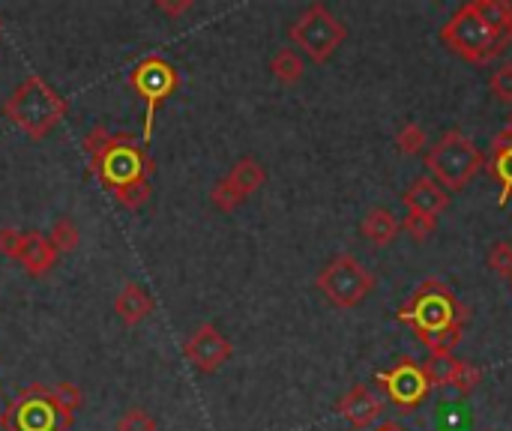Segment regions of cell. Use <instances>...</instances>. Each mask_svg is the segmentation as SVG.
Returning a JSON list of instances; mask_svg holds the SVG:
<instances>
[{"label": "cell", "mask_w": 512, "mask_h": 431, "mask_svg": "<svg viewBox=\"0 0 512 431\" xmlns=\"http://www.w3.org/2000/svg\"><path fill=\"white\" fill-rule=\"evenodd\" d=\"M510 282H512V279H510Z\"/></svg>", "instance_id": "32"}, {"label": "cell", "mask_w": 512, "mask_h": 431, "mask_svg": "<svg viewBox=\"0 0 512 431\" xmlns=\"http://www.w3.org/2000/svg\"><path fill=\"white\" fill-rule=\"evenodd\" d=\"M48 240H51V246H54L57 255H60V252H75L81 234H78V225H75L69 216H60V219H54V225H51V231H48Z\"/></svg>", "instance_id": "21"}, {"label": "cell", "mask_w": 512, "mask_h": 431, "mask_svg": "<svg viewBox=\"0 0 512 431\" xmlns=\"http://www.w3.org/2000/svg\"><path fill=\"white\" fill-rule=\"evenodd\" d=\"M129 87L144 102V144H150L153 126H156V111L168 96H174L180 90V72L162 54H150L141 63H135V69L129 72Z\"/></svg>", "instance_id": "9"}, {"label": "cell", "mask_w": 512, "mask_h": 431, "mask_svg": "<svg viewBox=\"0 0 512 431\" xmlns=\"http://www.w3.org/2000/svg\"><path fill=\"white\" fill-rule=\"evenodd\" d=\"M486 261H489V267H492L495 273L510 276L512 279V243H507V240H498V243L489 249Z\"/></svg>", "instance_id": "25"}, {"label": "cell", "mask_w": 512, "mask_h": 431, "mask_svg": "<svg viewBox=\"0 0 512 431\" xmlns=\"http://www.w3.org/2000/svg\"><path fill=\"white\" fill-rule=\"evenodd\" d=\"M18 249H21V231L18 228H0V255L15 261Z\"/></svg>", "instance_id": "27"}, {"label": "cell", "mask_w": 512, "mask_h": 431, "mask_svg": "<svg viewBox=\"0 0 512 431\" xmlns=\"http://www.w3.org/2000/svg\"><path fill=\"white\" fill-rule=\"evenodd\" d=\"M117 431H156V420L144 408H129L117 420Z\"/></svg>", "instance_id": "26"}, {"label": "cell", "mask_w": 512, "mask_h": 431, "mask_svg": "<svg viewBox=\"0 0 512 431\" xmlns=\"http://www.w3.org/2000/svg\"><path fill=\"white\" fill-rule=\"evenodd\" d=\"M498 183H501V195H498V207H507L512 198V129H501L492 141V153L486 159V168Z\"/></svg>", "instance_id": "16"}, {"label": "cell", "mask_w": 512, "mask_h": 431, "mask_svg": "<svg viewBox=\"0 0 512 431\" xmlns=\"http://www.w3.org/2000/svg\"><path fill=\"white\" fill-rule=\"evenodd\" d=\"M396 147L399 153L405 156H417L423 147H426V129L420 123H405L399 132H396Z\"/></svg>", "instance_id": "23"}, {"label": "cell", "mask_w": 512, "mask_h": 431, "mask_svg": "<svg viewBox=\"0 0 512 431\" xmlns=\"http://www.w3.org/2000/svg\"><path fill=\"white\" fill-rule=\"evenodd\" d=\"M489 90L498 96V102L512 105V60L501 63L495 72H492V81H489Z\"/></svg>", "instance_id": "24"}, {"label": "cell", "mask_w": 512, "mask_h": 431, "mask_svg": "<svg viewBox=\"0 0 512 431\" xmlns=\"http://www.w3.org/2000/svg\"><path fill=\"white\" fill-rule=\"evenodd\" d=\"M426 168L429 177L438 180L447 192H462L486 168V156L462 129H450L438 138V144L429 147Z\"/></svg>", "instance_id": "6"}, {"label": "cell", "mask_w": 512, "mask_h": 431, "mask_svg": "<svg viewBox=\"0 0 512 431\" xmlns=\"http://www.w3.org/2000/svg\"><path fill=\"white\" fill-rule=\"evenodd\" d=\"M378 431H408L402 423H396V420H387V423H381V429Z\"/></svg>", "instance_id": "29"}, {"label": "cell", "mask_w": 512, "mask_h": 431, "mask_svg": "<svg viewBox=\"0 0 512 431\" xmlns=\"http://www.w3.org/2000/svg\"><path fill=\"white\" fill-rule=\"evenodd\" d=\"M84 150L90 156V174L111 192L120 207L141 210L150 201V177L156 162L144 138L93 126L84 135Z\"/></svg>", "instance_id": "1"}, {"label": "cell", "mask_w": 512, "mask_h": 431, "mask_svg": "<svg viewBox=\"0 0 512 431\" xmlns=\"http://www.w3.org/2000/svg\"><path fill=\"white\" fill-rule=\"evenodd\" d=\"M315 285L336 309H357L375 291L378 279L354 255H336L318 270Z\"/></svg>", "instance_id": "10"}, {"label": "cell", "mask_w": 512, "mask_h": 431, "mask_svg": "<svg viewBox=\"0 0 512 431\" xmlns=\"http://www.w3.org/2000/svg\"><path fill=\"white\" fill-rule=\"evenodd\" d=\"M156 9L165 12V15H171V18H177V15H183V12L192 9V0H156Z\"/></svg>", "instance_id": "28"}, {"label": "cell", "mask_w": 512, "mask_h": 431, "mask_svg": "<svg viewBox=\"0 0 512 431\" xmlns=\"http://www.w3.org/2000/svg\"><path fill=\"white\" fill-rule=\"evenodd\" d=\"M270 72H273V78H276L279 84L291 87V84H297V81L303 78L306 63H303V57H300L294 48H279V51L270 57Z\"/></svg>", "instance_id": "20"}, {"label": "cell", "mask_w": 512, "mask_h": 431, "mask_svg": "<svg viewBox=\"0 0 512 431\" xmlns=\"http://www.w3.org/2000/svg\"><path fill=\"white\" fill-rule=\"evenodd\" d=\"M402 201H405L408 210L426 213V216H435V219H438V216L450 207V192H447L438 180H432V177H417V180L405 189Z\"/></svg>", "instance_id": "15"}, {"label": "cell", "mask_w": 512, "mask_h": 431, "mask_svg": "<svg viewBox=\"0 0 512 431\" xmlns=\"http://www.w3.org/2000/svg\"><path fill=\"white\" fill-rule=\"evenodd\" d=\"M441 42L474 66L492 63L512 45V3L510 0L462 3L441 27Z\"/></svg>", "instance_id": "3"}, {"label": "cell", "mask_w": 512, "mask_h": 431, "mask_svg": "<svg viewBox=\"0 0 512 431\" xmlns=\"http://www.w3.org/2000/svg\"><path fill=\"white\" fill-rule=\"evenodd\" d=\"M234 354V345L228 342V336L216 327V324H201L198 330H192V336L183 345V357L192 369H198L201 375H213L219 372Z\"/></svg>", "instance_id": "12"}, {"label": "cell", "mask_w": 512, "mask_h": 431, "mask_svg": "<svg viewBox=\"0 0 512 431\" xmlns=\"http://www.w3.org/2000/svg\"><path fill=\"white\" fill-rule=\"evenodd\" d=\"M84 396L75 384H30L0 414L3 431H69Z\"/></svg>", "instance_id": "4"}, {"label": "cell", "mask_w": 512, "mask_h": 431, "mask_svg": "<svg viewBox=\"0 0 512 431\" xmlns=\"http://www.w3.org/2000/svg\"><path fill=\"white\" fill-rule=\"evenodd\" d=\"M66 111V99L36 72H30L3 102V117L33 141H42L48 132H54Z\"/></svg>", "instance_id": "5"}, {"label": "cell", "mask_w": 512, "mask_h": 431, "mask_svg": "<svg viewBox=\"0 0 512 431\" xmlns=\"http://www.w3.org/2000/svg\"><path fill=\"white\" fill-rule=\"evenodd\" d=\"M396 318L417 333V339L432 354V363L453 360V351L462 345L471 309L453 294L444 279H423L414 294L402 303Z\"/></svg>", "instance_id": "2"}, {"label": "cell", "mask_w": 512, "mask_h": 431, "mask_svg": "<svg viewBox=\"0 0 512 431\" xmlns=\"http://www.w3.org/2000/svg\"><path fill=\"white\" fill-rule=\"evenodd\" d=\"M339 414H342L357 431H366L372 423L381 420L384 402H381L366 384H357V387H351V390L339 399Z\"/></svg>", "instance_id": "13"}, {"label": "cell", "mask_w": 512, "mask_h": 431, "mask_svg": "<svg viewBox=\"0 0 512 431\" xmlns=\"http://www.w3.org/2000/svg\"><path fill=\"white\" fill-rule=\"evenodd\" d=\"M15 264H21L27 276L42 279L57 264V249L51 246L48 234H42V231H21V249H18Z\"/></svg>", "instance_id": "14"}, {"label": "cell", "mask_w": 512, "mask_h": 431, "mask_svg": "<svg viewBox=\"0 0 512 431\" xmlns=\"http://www.w3.org/2000/svg\"><path fill=\"white\" fill-rule=\"evenodd\" d=\"M507 126H510V129H512V111H510V117H507Z\"/></svg>", "instance_id": "30"}, {"label": "cell", "mask_w": 512, "mask_h": 431, "mask_svg": "<svg viewBox=\"0 0 512 431\" xmlns=\"http://www.w3.org/2000/svg\"><path fill=\"white\" fill-rule=\"evenodd\" d=\"M378 387L387 393L390 405H396L399 414H414L420 405L429 402V396L438 387V375L432 363H417L411 357L396 360V366L378 372Z\"/></svg>", "instance_id": "8"}, {"label": "cell", "mask_w": 512, "mask_h": 431, "mask_svg": "<svg viewBox=\"0 0 512 431\" xmlns=\"http://www.w3.org/2000/svg\"><path fill=\"white\" fill-rule=\"evenodd\" d=\"M435 228H438V219H435V216H426V213L408 210V216L402 219V231H405L411 240H417V243L429 240V237L435 234Z\"/></svg>", "instance_id": "22"}, {"label": "cell", "mask_w": 512, "mask_h": 431, "mask_svg": "<svg viewBox=\"0 0 512 431\" xmlns=\"http://www.w3.org/2000/svg\"><path fill=\"white\" fill-rule=\"evenodd\" d=\"M402 231V222L393 216V210L387 207H372L363 222H360V234L372 243V246H390Z\"/></svg>", "instance_id": "19"}, {"label": "cell", "mask_w": 512, "mask_h": 431, "mask_svg": "<svg viewBox=\"0 0 512 431\" xmlns=\"http://www.w3.org/2000/svg\"><path fill=\"white\" fill-rule=\"evenodd\" d=\"M432 366H435V375H438V387H453L462 396L474 393L480 387V381H483V372L474 363H465V360H444V363H432Z\"/></svg>", "instance_id": "18"}, {"label": "cell", "mask_w": 512, "mask_h": 431, "mask_svg": "<svg viewBox=\"0 0 512 431\" xmlns=\"http://www.w3.org/2000/svg\"><path fill=\"white\" fill-rule=\"evenodd\" d=\"M288 36L312 63H327L348 39V27L324 3H312L300 18H294Z\"/></svg>", "instance_id": "7"}, {"label": "cell", "mask_w": 512, "mask_h": 431, "mask_svg": "<svg viewBox=\"0 0 512 431\" xmlns=\"http://www.w3.org/2000/svg\"><path fill=\"white\" fill-rule=\"evenodd\" d=\"M156 309V300L150 297V291H144L138 282H126L120 288V294L114 297V315L126 324V327H138L141 321L150 318V312Z\"/></svg>", "instance_id": "17"}, {"label": "cell", "mask_w": 512, "mask_h": 431, "mask_svg": "<svg viewBox=\"0 0 512 431\" xmlns=\"http://www.w3.org/2000/svg\"><path fill=\"white\" fill-rule=\"evenodd\" d=\"M267 183V168L255 156H243L231 165V171L210 189V204L222 213L237 210L246 198H252Z\"/></svg>", "instance_id": "11"}, {"label": "cell", "mask_w": 512, "mask_h": 431, "mask_svg": "<svg viewBox=\"0 0 512 431\" xmlns=\"http://www.w3.org/2000/svg\"><path fill=\"white\" fill-rule=\"evenodd\" d=\"M0 30H3V21H0Z\"/></svg>", "instance_id": "31"}]
</instances>
